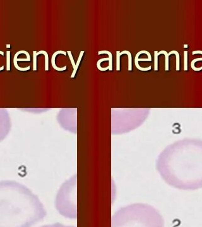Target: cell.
<instances>
[{"label": "cell", "mask_w": 202, "mask_h": 227, "mask_svg": "<svg viewBox=\"0 0 202 227\" xmlns=\"http://www.w3.org/2000/svg\"><path fill=\"white\" fill-rule=\"evenodd\" d=\"M156 168L162 179L173 187L202 188V142L184 141L167 147L158 157Z\"/></svg>", "instance_id": "1"}, {"label": "cell", "mask_w": 202, "mask_h": 227, "mask_svg": "<svg viewBox=\"0 0 202 227\" xmlns=\"http://www.w3.org/2000/svg\"><path fill=\"white\" fill-rule=\"evenodd\" d=\"M46 216L39 197L15 181H0V227H32Z\"/></svg>", "instance_id": "2"}, {"label": "cell", "mask_w": 202, "mask_h": 227, "mask_svg": "<svg viewBox=\"0 0 202 227\" xmlns=\"http://www.w3.org/2000/svg\"><path fill=\"white\" fill-rule=\"evenodd\" d=\"M111 227H164V221L153 206L134 203L116 211L111 219Z\"/></svg>", "instance_id": "3"}, {"label": "cell", "mask_w": 202, "mask_h": 227, "mask_svg": "<svg viewBox=\"0 0 202 227\" xmlns=\"http://www.w3.org/2000/svg\"><path fill=\"white\" fill-rule=\"evenodd\" d=\"M77 182L75 177L66 181L58 191L55 206L62 216L68 218H77Z\"/></svg>", "instance_id": "4"}, {"label": "cell", "mask_w": 202, "mask_h": 227, "mask_svg": "<svg viewBox=\"0 0 202 227\" xmlns=\"http://www.w3.org/2000/svg\"><path fill=\"white\" fill-rule=\"evenodd\" d=\"M142 53H144V51H141L140 52H139L136 56H135V59H134V63H135V66L136 67L139 69V70H141V71H148V70H150L151 69V66H150L149 67L147 68H143L142 67L140 66L139 64V61H151L152 60L149 59H139V56L140 54H142Z\"/></svg>", "instance_id": "5"}, {"label": "cell", "mask_w": 202, "mask_h": 227, "mask_svg": "<svg viewBox=\"0 0 202 227\" xmlns=\"http://www.w3.org/2000/svg\"><path fill=\"white\" fill-rule=\"evenodd\" d=\"M66 53L65 51H57L56 52H55L52 56V59H51V63H52V66L53 67L54 69H55L57 71H64V70H66V66H64L63 68H59L58 67H57V66L55 64V58H56V56L58 54H63L64 55H66Z\"/></svg>", "instance_id": "6"}, {"label": "cell", "mask_w": 202, "mask_h": 227, "mask_svg": "<svg viewBox=\"0 0 202 227\" xmlns=\"http://www.w3.org/2000/svg\"><path fill=\"white\" fill-rule=\"evenodd\" d=\"M7 120L4 117H0V138L3 135L7 130Z\"/></svg>", "instance_id": "7"}, {"label": "cell", "mask_w": 202, "mask_h": 227, "mask_svg": "<svg viewBox=\"0 0 202 227\" xmlns=\"http://www.w3.org/2000/svg\"><path fill=\"white\" fill-rule=\"evenodd\" d=\"M43 54L45 56V70L48 71L49 69V56L48 54L46 51H40L39 52H37V55Z\"/></svg>", "instance_id": "8"}, {"label": "cell", "mask_w": 202, "mask_h": 227, "mask_svg": "<svg viewBox=\"0 0 202 227\" xmlns=\"http://www.w3.org/2000/svg\"><path fill=\"white\" fill-rule=\"evenodd\" d=\"M123 54H126L128 56V70L131 71L132 70V56L130 52L128 51H123V52H120V56H121Z\"/></svg>", "instance_id": "9"}, {"label": "cell", "mask_w": 202, "mask_h": 227, "mask_svg": "<svg viewBox=\"0 0 202 227\" xmlns=\"http://www.w3.org/2000/svg\"><path fill=\"white\" fill-rule=\"evenodd\" d=\"M84 53V51H82L80 52V55H79V58H78V61H77V64H76V68H75V70H74V72H73V73H72V76H71V78H74V77H75V76L76 73H77V69H78V68H79V64H80V62L81 59H82V56H83Z\"/></svg>", "instance_id": "10"}, {"label": "cell", "mask_w": 202, "mask_h": 227, "mask_svg": "<svg viewBox=\"0 0 202 227\" xmlns=\"http://www.w3.org/2000/svg\"><path fill=\"white\" fill-rule=\"evenodd\" d=\"M172 54H175L176 55V70L179 71L180 69V56H179V54L178 53L177 51H171L169 53H168V55H171Z\"/></svg>", "instance_id": "11"}, {"label": "cell", "mask_w": 202, "mask_h": 227, "mask_svg": "<svg viewBox=\"0 0 202 227\" xmlns=\"http://www.w3.org/2000/svg\"><path fill=\"white\" fill-rule=\"evenodd\" d=\"M98 54H108L109 55V70L110 71H112V54H111V52H109V51H99V52H98Z\"/></svg>", "instance_id": "12"}, {"label": "cell", "mask_w": 202, "mask_h": 227, "mask_svg": "<svg viewBox=\"0 0 202 227\" xmlns=\"http://www.w3.org/2000/svg\"><path fill=\"white\" fill-rule=\"evenodd\" d=\"M161 54H164L166 56V71L169 70V55L168 53L166 51H161L159 52H158V55H160Z\"/></svg>", "instance_id": "13"}, {"label": "cell", "mask_w": 202, "mask_h": 227, "mask_svg": "<svg viewBox=\"0 0 202 227\" xmlns=\"http://www.w3.org/2000/svg\"><path fill=\"white\" fill-rule=\"evenodd\" d=\"M41 227H74V226L64 225V224H61V223H54V224H52L44 225V226H42Z\"/></svg>", "instance_id": "14"}, {"label": "cell", "mask_w": 202, "mask_h": 227, "mask_svg": "<svg viewBox=\"0 0 202 227\" xmlns=\"http://www.w3.org/2000/svg\"><path fill=\"white\" fill-rule=\"evenodd\" d=\"M184 70H188V51L184 52Z\"/></svg>", "instance_id": "15"}, {"label": "cell", "mask_w": 202, "mask_h": 227, "mask_svg": "<svg viewBox=\"0 0 202 227\" xmlns=\"http://www.w3.org/2000/svg\"><path fill=\"white\" fill-rule=\"evenodd\" d=\"M7 71L10 70V51H7Z\"/></svg>", "instance_id": "16"}, {"label": "cell", "mask_w": 202, "mask_h": 227, "mask_svg": "<svg viewBox=\"0 0 202 227\" xmlns=\"http://www.w3.org/2000/svg\"><path fill=\"white\" fill-rule=\"evenodd\" d=\"M33 70L36 71L37 70V52L36 51H33Z\"/></svg>", "instance_id": "17"}, {"label": "cell", "mask_w": 202, "mask_h": 227, "mask_svg": "<svg viewBox=\"0 0 202 227\" xmlns=\"http://www.w3.org/2000/svg\"><path fill=\"white\" fill-rule=\"evenodd\" d=\"M155 54V60H154V69L155 71L158 70V52L157 51H154Z\"/></svg>", "instance_id": "18"}, {"label": "cell", "mask_w": 202, "mask_h": 227, "mask_svg": "<svg viewBox=\"0 0 202 227\" xmlns=\"http://www.w3.org/2000/svg\"><path fill=\"white\" fill-rule=\"evenodd\" d=\"M117 53V64H116V70L117 71H119L120 69V52L119 51H117L116 52Z\"/></svg>", "instance_id": "19"}, {"label": "cell", "mask_w": 202, "mask_h": 227, "mask_svg": "<svg viewBox=\"0 0 202 227\" xmlns=\"http://www.w3.org/2000/svg\"><path fill=\"white\" fill-rule=\"evenodd\" d=\"M67 53H68V56H69V57H70V61H71L72 64L73 65L74 69V70H75V68H76V64H75V62H74V58H73V56H72V52H71L70 51H67Z\"/></svg>", "instance_id": "20"}, {"label": "cell", "mask_w": 202, "mask_h": 227, "mask_svg": "<svg viewBox=\"0 0 202 227\" xmlns=\"http://www.w3.org/2000/svg\"><path fill=\"white\" fill-rule=\"evenodd\" d=\"M104 61H109V58H103V59H101L99 60L98 62H97V66H99L100 64H101L102 62Z\"/></svg>", "instance_id": "21"}, {"label": "cell", "mask_w": 202, "mask_h": 227, "mask_svg": "<svg viewBox=\"0 0 202 227\" xmlns=\"http://www.w3.org/2000/svg\"><path fill=\"white\" fill-rule=\"evenodd\" d=\"M202 61V58H196V59H193V60L192 61V62H191V67L194 66V64L196 61Z\"/></svg>", "instance_id": "22"}, {"label": "cell", "mask_w": 202, "mask_h": 227, "mask_svg": "<svg viewBox=\"0 0 202 227\" xmlns=\"http://www.w3.org/2000/svg\"><path fill=\"white\" fill-rule=\"evenodd\" d=\"M198 53L202 54V51H194L192 52V54H193V55H194V54H198Z\"/></svg>", "instance_id": "23"}, {"label": "cell", "mask_w": 202, "mask_h": 227, "mask_svg": "<svg viewBox=\"0 0 202 227\" xmlns=\"http://www.w3.org/2000/svg\"><path fill=\"white\" fill-rule=\"evenodd\" d=\"M0 54H2V55H4V52H3V51H0ZM4 69V66H2L1 68H0V71H2V70H3Z\"/></svg>", "instance_id": "24"}, {"label": "cell", "mask_w": 202, "mask_h": 227, "mask_svg": "<svg viewBox=\"0 0 202 227\" xmlns=\"http://www.w3.org/2000/svg\"><path fill=\"white\" fill-rule=\"evenodd\" d=\"M7 47L10 48V44H7Z\"/></svg>", "instance_id": "25"}, {"label": "cell", "mask_w": 202, "mask_h": 227, "mask_svg": "<svg viewBox=\"0 0 202 227\" xmlns=\"http://www.w3.org/2000/svg\"><path fill=\"white\" fill-rule=\"evenodd\" d=\"M184 47H185V48H187V47H188V45H187V44H185V45H184Z\"/></svg>", "instance_id": "26"}]
</instances>
